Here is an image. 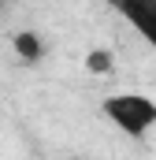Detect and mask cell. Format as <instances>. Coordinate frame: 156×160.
<instances>
[{"label":"cell","mask_w":156,"mask_h":160,"mask_svg":"<svg viewBox=\"0 0 156 160\" xmlns=\"http://www.w3.org/2000/svg\"><path fill=\"white\" fill-rule=\"evenodd\" d=\"M112 67H115V56H112L108 48H93V52L85 56V71H89V75H112Z\"/></svg>","instance_id":"cell-3"},{"label":"cell","mask_w":156,"mask_h":160,"mask_svg":"<svg viewBox=\"0 0 156 160\" xmlns=\"http://www.w3.org/2000/svg\"><path fill=\"white\" fill-rule=\"evenodd\" d=\"M108 4L156 48V0H108Z\"/></svg>","instance_id":"cell-2"},{"label":"cell","mask_w":156,"mask_h":160,"mask_svg":"<svg viewBox=\"0 0 156 160\" xmlns=\"http://www.w3.org/2000/svg\"><path fill=\"white\" fill-rule=\"evenodd\" d=\"M15 52H19L22 60H37V56H41V38L30 34V30H22V34L15 38Z\"/></svg>","instance_id":"cell-4"},{"label":"cell","mask_w":156,"mask_h":160,"mask_svg":"<svg viewBox=\"0 0 156 160\" xmlns=\"http://www.w3.org/2000/svg\"><path fill=\"white\" fill-rule=\"evenodd\" d=\"M104 116L115 123L123 134L141 138L149 127H156V101L145 93H115L104 101Z\"/></svg>","instance_id":"cell-1"}]
</instances>
